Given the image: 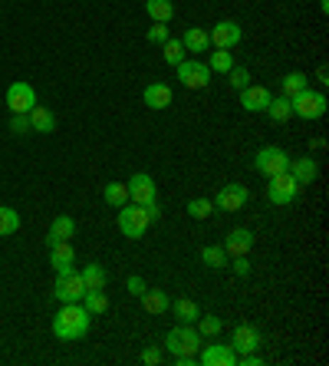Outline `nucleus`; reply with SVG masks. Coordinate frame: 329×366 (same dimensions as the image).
Segmentation results:
<instances>
[{
    "label": "nucleus",
    "instance_id": "obj_1",
    "mask_svg": "<svg viewBox=\"0 0 329 366\" xmlns=\"http://www.w3.org/2000/svg\"><path fill=\"white\" fill-rule=\"evenodd\" d=\"M201 343H205V337L198 333L195 323H178V327H175V330H168V337H165V347H168V353L175 357V363H178V366H191V363H195Z\"/></svg>",
    "mask_w": 329,
    "mask_h": 366
},
{
    "label": "nucleus",
    "instance_id": "obj_2",
    "mask_svg": "<svg viewBox=\"0 0 329 366\" xmlns=\"http://www.w3.org/2000/svg\"><path fill=\"white\" fill-rule=\"evenodd\" d=\"M90 323L92 313L82 304H63V310L53 317V333L60 340H66V343H72V340H82L90 333Z\"/></svg>",
    "mask_w": 329,
    "mask_h": 366
},
{
    "label": "nucleus",
    "instance_id": "obj_3",
    "mask_svg": "<svg viewBox=\"0 0 329 366\" xmlns=\"http://www.w3.org/2000/svg\"><path fill=\"white\" fill-rule=\"evenodd\" d=\"M149 224H151L149 205H135V202H125V205L119 208V231H122L125 238L139 241V238L149 231Z\"/></svg>",
    "mask_w": 329,
    "mask_h": 366
},
{
    "label": "nucleus",
    "instance_id": "obj_4",
    "mask_svg": "<svg viewBox=\"0 0 329 366\" xmlns=\"http://www.w3.org/2000/svg\"><path fill=\"white\" fill-rule=\"evenodd\" d=\"M254 169L260 172V175H280V172L290 169V152L286 149H280V145H264V149H257V155H254Z\"/></svg>",
    "mask_w": 329,
    "mask_h": 366
},
{
    "label": "nucleus",
    "instance_id": "obj_5",
    "mask_svg": "<svg viewBox=\"0 0 329 366\" xmlns=\"http://www.w3.org/2000/svg\"><path fill=\"white\" fill-rule=\"evenodd\" d=\"M290 106H293V116H300V119H323L326 116V96L323 93H313L310 86L303 93H296L293 99H290Z\"/></svg>",
    "mask_w": 329,
    "mask_h": 366
},
{
    "label": "nucleus",
    "instance_id": "obj_6",
    "mask_svg": "<svg viewBox=\"0 0 329 366\" xmlns=\"http://www.w3.org/2000/svg\"><path fill=\"white\" fill-rule=\"evenodd\" d=\"M300 182L290 175V172H280V175H270V185H267V198L270 205H290V202H296V195H300Z\"/></svg>",
    "mask_w": 329,
    "mask_h": 366
},
{
    "label": "nucleus",
    "instance_id": "obj_7",
    "mask_svg": "<svg viewBox=\"0 0 329 366\" xmlns=\"http://www.w3.org/2000/svg\"><path fill=\"white\" fill-rule=\"evenodd\" d=\"M53 294H56V300H60V304H80L82 294H86L82 274H80V271H70V274H56Z\"/></svg>",
    "mask_w": 329,
    "mask_h": 366
},
{
    "label": "nucleus",
    "instance_id": "obj_8",
    "mask_svg": "<svg viewBox=\"0 0 329 366\" xmlns=\"http://www.w3.org/2000/svg\"><path fill=\"white\" fill-rule=\"evenodd\" d=\"M175 70H178L181 86L188 90H207V83H211V70L201 60H181Z\"/></svg>",
    "mask_w": 329,
    "mask_h": 366
},
{
    "label": "nucleus",
    "instance_id": "obj_9",
    "mask_svg": "<svg viewBox=\"0 0 329 366\" xmlns=\"http://www.w3.org/2000/svg\"><path fill=\"white\" fill-rule=\"evenodd\" d=\"M125 185H129V202H135V205H151V202L158 198V185H155V179L145 175V172L132 175Z\"/></svg>",
    "mask_w": 329,
    "mask_h": 366
},
{
    "label": "nucleus",
    "instance_id": "obj_10",
    "mask_svg": "<svg viewBox=\"0 0 329 366\" xmlns=\"http://www.w3.org/2000/svg\"><path fill=\"white\" fill-rule=\"evenodd\" d=\"M7 106L10 113H30V109L36 106V93L30 83L17 80V83H10L7 86Z\"/></svg>",
    "mask_w": 329,
    "mask_h": 366
},
{
    "label": "nucleus",
    "instance_id": "obj_11",
    "mask_svg": "<svg viewBox=\"0 0 329 366\" xmlns=\"http://www.w3.org/2000/svg\"><path fill=\"white\" fill-rule=\"evenodd\" d=\"M207 36H211L214 50H234V46L240 43V36H244V33H240L237 20H221V23H214V30Z\"/></svg>",
    "mask_w": 329,
    "mask_h": 366
},
{
    "label": "nucleus",
    "instance_id": "obj_12",
    "mask_svg": "<svg viewBox=\"0 0 329 366\" xmlns=\"http://www.w3.org/2000/svg\"><path fill=\"white\" fill-rule=\"evenodd\" d=\"M260 347V330L257 327H250V323H237L231 333V350L237 353V357H244V353H257Z\"/></svg>",
    "mask_w": 329,
    "mask_h": 366
},
{
    "label": "nucleus",
    "instance_id": "obj_13",
    "mask_svg": "<svg viewBox=\"0 0 329 366\" xmlns=\"http://www.w3.org/2000/svg\"><path fill=\"white\" fill-rule=\"evenodd\" d=\"M195 360L205 366H234L237 363V353L231 350V343H211V347L198 350Z\"/></svg>",
    "mask_w": 329,
    "mask_h": 366
},
{
    "label": "nucleus",
    "instance_id": "obj_14",
    "mask_svg": "<svg viewBox=\"0 0 329 366\" xmlns=\"http://www.w3.org/2000/svg\"><path fill=\"white\" fill-rule=\"evenodd\" d=\"M247 185H224L221 192H217V198H214V208H221V211H240V208L247 205Z\"/></svg>",
    "mask_w": 329,
    "mask_h": 366
},
{
    "label": "nucleus",
    "instance_id": "obj_15",
    "mask_svg": "<svg viewBox=\"0 0 329 366\" xmlns=\"http://www.w3.org/2000/svg\"><path fill=\"white\" fill-rule=\"evenodd\" d=\"M221 248L227 251V258H240V254H250V248H254V231H247V228H234V231L224 238Z\"/></svg>",
    "mask_w": 329,
    "mask_h": 366
},
{
    "label": "nucleus",
    "instance_id": "obj_16",
    "mask_svg": "<svg viewBox=\"0 0 329 366\" xmlns=\"http://www.w3.org/2000/svg\"><path fill=\"white\" fill-rule=\"evenodd\" d=\"M50 264H53L56 274H70L72 264H76V251L70 241H56L50 244Z\"/></svg>",
    "mask_w": 329,
    "mask_h": 366
},
{
    "label": "nucleus",
    "instance_id": "obj_17",
    "mask_svg": "<svg viewBox=\"0 0 329 366\" xmlns=\"http://www.w3.org/2000/svg\"><path fill=\"white\" fill-rule=\"evenodd\" d=\"M171 96H175V93H171L168 83H149V86H145V93H142L145 106L155 109V113H158V109H168L171 106Z\"/></svg>",
    "mask_w": 329,
    "mask_h": 366
},
{
    "label": "nucleus",
    "instance_id": "obj_18",
    "mask_svg": "<svg viewBox=\"0 0 329 366\" xmlns=\"http://www.w3.org/2000/svg\"><path fill=\"white\" fill-rule=\"evenodd\" d=\"M267 103H270L267 86H244V90H240V106L247 109V113H264Z\"/></svg>",
    "mask_w": 329,
    "mask_h": 366
},
{
    "label": "nucleus",
    "instance_id": "obj_19",
    "mask_svg": "<svg viewBox=\"0 0 329 366\" xmlns=\"http://www.w3.org/2000/svg\"><path fill=\"white\" fill-rule=\"evenodd\" d=\"M290 175H293L300 185H313L316 182V159L313 155H303V159H290Z\"/></svg>",
    "mask_w": 329,
    "mask_h": 366
},
{
    "label": "nucleus",
    "instance_id": "obj_20",
    "mask_svg": "<svg viewBox=\"0 0 329 366\" xmlns=\"http://www.w3.org/2000/svg\"><path fill=\"white\" fill-rule=\"evenodd\" d=\"M27 119H30V132H53L56 129V116L46 106H33L27 113Z\"/></svg>",
    "mask_w": 329,
    "mask_h": 366
},
{
    "label": "nucleus",
    "instance_id": "obj_21",
    "mask_svg": "<svg viewBox=\"0 0 329 366\" xmlns=\"http://www.w3.org/2000/svg\"><path fill=\"white\" fill-rule=\"evenodd\" d=\"M181 46H185L188 53H205L207 46H211V36H207V30H201V27H188L185 36H181Z\"/></svg>",
    "mask_w": 329,
    "mask_h": 366
},
{
    "label": "nucleus",
    "instance_id": "obj_22",
    "mask_svg": "<svg viewBox=\"0 0 329 366\" xmlns=\"http://www.w3.org/2000/svg\"><path fill=\"white\" fill-rule=\"evenodd\" d=\"M142 307L149 313H155V317H158V313H165L171 307V300H168V294H165V291H158V287H145Z\"/></svg>",
    "mask_w": 329,
    "mask_h": 366
},
{
    "label": "nucleus",
    "instance_id": "obj_23",
    "mask_svg": "<svg viewBox=\"0 0 329 366\" xmlns=\"http://www.w3.org/2000/svg\"><path fill=\"white\" fill-rule=\"evenodd\" d=\"M72 234H76V221H72V218H66V214H60V218H53V224H50V238H46V241H50V244L70 241Z\"/></svg>",
    "mask_w": 329,
    "mask_h": 366
},
{
    "label": "nucleus",
    "instance_id": "obj_24",
    "mask_svg": "<svg viewBox=\"0 0 329 366\" xmlns=\"http://www.w3.org/2000/svg\"><path fill=\"white\" fill-rule=\"evenodd\" d=\"M145 14H149L155 23H171L175 7H171V0H145Z\"/></svg>",
    "mask_w": 329,
    "mask_h": 366
},
{
    "label": "nucleus",
    "instance_id": "obj_25",
    "mask_svg": "<svg viewBox=\"0 0 329 366\" xmlns=\"http://www.w3.org/2000/svg\"><path fill=\"white\" fill-rule=\"evenodd\" d=\"M102 198H106V205L122 208L125 202H129V185H125V182H106V185H102Z\"/></svg>",
    "mask_w": 329,
    "mask_h": 366
},
{
    "label": "nucleus",
    "instance_id": "obj_26",
    "mask_svg": "<svg viewBox=\"0 0 329 366\" xmlns=\"http://www.w3.org/2000/svg\"><path fill=\"white\" fill-rule=\"evenodd\" d=\"M201 264H207V268L221 271L231 264V258H227V251L221 248V244H207V248H201Z\"/></svg>",
    "mask_w": 329,
    "mask_h": 366
},
{
    "label": "nucleus",
    "instance_id": "obj_27",
    "mask_svg": "<svg viewBox=\"0 0 329 366\" xmlns=\"http://www.w3.org/2000/svg\"><path fill=\"white\" fill-rule=\"evenodd\" d=\"M82 274V284H86V291H102V287H106V268H102V264H86V268L80 271Z\"/></svg>",
    "mask_w": 329,
    "mask_h": 366
},
{
    "label": "nucleus",
    "instance_id": "obj_28",
    "mask_svg": "<svg viewBox=\"0 0 329 366\" xmlns=\"http://www.w3.org/2000/svg\"><path fill=\"white\" fill-rule=\"evenodd\" d=\"M264 113H267L270 119H274V122H286V119L293 116V106H290V99L286 96H270V103H267V109H264Z\"/></svg>",
    "mask_w": 329,
    "mask_h": 366
},
{
    "label": "nucleus",
    "instance_id": "obj_29",
    "mask_svg": "<svg viewBox=\"0 0 329 366\" xmlns=\"http://www.w3.org/2000/svg\"><path fill=\"white\" fill-rule=\"evenodd\" d=\"M306 86H310V76H306V73H300V70H293V73H286V76H284V93H280V96L293 99L296 93H303Z\"/></svg>",
    "mask_w": 329,
    "mask_h": 366
},
{
    "label": "nucleus",
    "instance_id": "obj_30",
    "mask_svg": "<svg viewBox=\"0 0 329 366\" xmlns=\"http://www.w3.org/2000/svg\"><path fill=\"white\" fill-rule=\"evenodd\" d=\"M171 310L178 313V320H181V323H195L198 317H201V307H198L195 300H191V297H178V300L171 304Z\"/></svg>",
    "mask_w": 329,
    "mask_h": 366
},
{
    "label": "nucleus",
    "instance_id": "obj_31",
    "mask_svg": "<svg viewBox=\"0 0 329 366\" xmlns=\"http://www.w3.org/2000/svg\"><path fill=\"white\" fill-rule=\"evenodd\" d=\"M80 304L86 307V310H90L92 317H99V313H106V310H109V297L102 294V291H86Z\"/></svg>",
    "mask_w": 329,
    "mask_h": 366
},
{
    "label": "nucleus",
    "instance_id": "obj_32",
    "mask_svg": "<svg viewBox=\"0 0 329 366\" xmlns=\"http://www.w3.org/2000/svg\"><path fill=\"white\" fill-rule=\"evenodd\" d=\"M195 323H198V333H201V337H217V333L224 330V320L214 317V313H201Z\"/></svg>",
    "mask_w": 329,
    "mask_h": 366
},
{
    "label": "nucleus",
    "instance_id": "obj_33",
    "mask_svg": "<svg viewBox=\"0 0 329 366\" xmlns=\"http://www.w3.org/2000/svg\"><path fill=\"white\" fill-rule=\"evenodd\" d=\"M20 231V211L0 205V234H17Z\"/></svg>",
    "mask_w": 329,
    "mask_h": 366
},
{
    "label": "nucleus",
    "instance_id": "obj_34",
    "mask_svg": "<svg viewBox=\"0 0 329 366\" xmlns=\"http://www.w3.org/2000/svg\"><path fill=\"white\" fill-rule=\"evenodd\" d=\"M231 66H234L231 50H214L211 60H207V70H211V73H224V76H227V70H231Z\"/></svg>",
    "mask_w": 329,
    "mask_h": 366
},
{
    "label": "nucleus",
    "instance_id": "obj_35",
    "mask_svg": "<svg viewBox=\"0 0 329 366\" xmlns=\"http://www.w3.org/2000/svg\"><path fill=\"white\" fill-rule=\"evenodd\" d=\"M161 46H165V63H168V66H178L181 60H188V56H185L188 50L181 46V40H171V36H168Z\"/></svg>",
    "mask_w": 329,
    "mask_h": 366
},
{
    "label": "nucleus",
    "instance_id": "obj_36",
    "mask_svg": "<svg viewBox=\"0 0 329 366\" xmlns=\"http://www.w3.org/2000/svg\"><path fill=\"white\" fill-rule=\"evenodd\" d=\"M188 214H191V218H198V221H201V218H211V214H214V202H207V198H191V202H188Z\"/></svg>",
    "mask_w": 329,
    "mask_h": 366
},
{
    "label": "nucleus",
    "instance_id": "obj_37",
    "mask_svg": "<svg viewBox=\"0 0 329 366\" xmlns=\"http://www.w3.org/2000/svg\"><path fill=\"white\" fill-rule=\"evenodd\" d=\"M227 80H231L234 90H244V86H250V73L244 70V66H231V70H227Z\"/></svg>",
    "mask_w": 329,
    "mask_h": 366
},
{
    "label": "nucleus",
    "instance_id": "obj_38",
    "mask_svg": "<svg viewBox=\"0 0 329 366\" xmlns=\"http://www.w3.org/2000/svg\"><path fill=\"white\" fill-rule=\"evenodd\" d=\"M10 132H14V135H27L30 132L27 113H14V119H10Z\"/></svg>",
    "mask_w": 329,
    "mask_h": 366
},
{
    "label": "nucleus",
    "instance_id": "obj_39",
    "mask_svg": "<svg viewBox=\"0 0 329 366\" xmlns=\"http://www.w3.org/2000/svg\"><path fill=\"white\" fill-rule=\"evenodd\" d=\"M145 36H149V43H165V40H168V27H165V23H155V27L145 30Z\"/></svg>",
    "mask_w": 329,
    "mask_h": 366
},
{
    "label": "nucleus",
    "instance_id": "obj_40",
    "mask_svg": "<svg viewBox=\"0 0 329 366\" xmlns=\"http://www.w3.org/2000/svg\"><path fill=\"white\" fill-rule=\"evenodd\" d=\"M145 287H149V284H145V281H142V277H139V274H132V277H129V294L142 297V294H145Z\"/></svg>",
    "mask_w": 329,
    "mask_h": 366
},
{
    "label": "nucleus",
    "instance_id": "obj_41",
    "mask_svg": "<svg viewBox=\"0 0 329 366\" xmlns=\"http://www.w3.org/2000/svg\"><path fill=\"white\" fill-rule=\"evenodd\" d=\"M234 274H237V277H247V274H250V261H247V254L234 258Z\"/></svg>",
    "mask_w": 329,
    "mask_h": 366
},
{
    "label": "nucleus",
    "instance_id": "obj_42",
    "mask_svg": "<svg viewBox=\"0 0 329 366\" xmlns=\"http://www.w3.org/2000/svg\"><path fill=\"white\" fill-rule=\"evenodd\" d=\"M142 363H145V366H155V363H161V350H158V347H149V350H145V353H142Z\"/></svg>",
    "mask_w": 329,
    "mask_h": 366
}]
</instances>
